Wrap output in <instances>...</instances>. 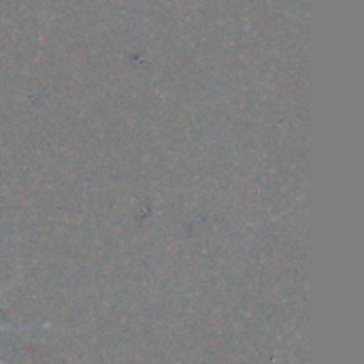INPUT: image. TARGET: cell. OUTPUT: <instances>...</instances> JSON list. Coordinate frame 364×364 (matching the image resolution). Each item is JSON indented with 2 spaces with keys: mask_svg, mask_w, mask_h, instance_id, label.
I'll list each match as a JSON object with an SVG mask.
<instances>
[{
  "mask_svg": "<svg viewBox=\"0 0 364 364\" xmlns=\"http://www.w3.org/2000/svg\"><path fill=\"white\" fill-rule=\"evenodd\" d=\"M4 290H6V288H2V290H0V294H2ZM2 331H13V326H0V333H2Z\"/></svg>",
  "mask_w": 364,
  "mask_h": 364,
  "instance_id": "6da1fadb",
  "label": "cell"
}]
</instances>
